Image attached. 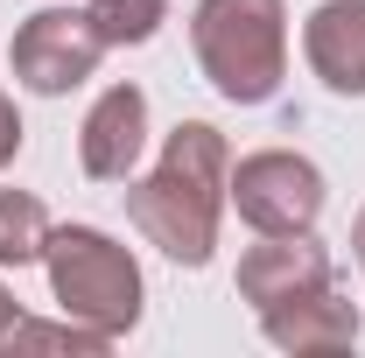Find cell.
Wrapping results in <instances>:
<instances>
[{"label":"cell","instance_id":"9c48e42d","mask_svg":"<svg viewBox=\"0 0 365 358\" xmlns=\"http://www.w3.org/2000/svg\"><path fill=\"white\" fill-rule=\"evenodd\" d=\"M260 330L281 352H344V344H359V302H344L337 288H317V295L260 310Z\"/></svg>","mask_w":365,"mask_h":358},{"label":"cell","instance_id":"52a82bcc","mask_svg":"<svg viewBox=\"0 0 365 358\" xmlns=\"http://www.w3.org/2000/svg\"><path fill=\"white\" fill-rule=\"evenodd\" d=\"M317 288H330V253H323L309 232H260V246L239 253V295L253 310L317 295Z\"/></svg>","mask_w":365,"mask_h":358},{"label":"cell","instance_id":"8fae6325","mask_svg":"<svg viewBox=\"0 0 365 358\" xmlns=\"http://www.w3.org/2000/svg\"><path fill=\"white\" fill-rule=\"evenodd\" d=\"M85 14L98 21L106 49H134L169 21V0H85Z\"/></svg>","mask_w":365,"mask_h":358},{"label":"cell","instance_id":"5b68a950","mask_svg":"<svg viewBox=\"0 0 365 358\" xmlns=\"http://www.w3.org/2000/svg\"><path fill=\"white\" fill-rule=\"evenodd\" d=\"M323 169L295 148H260V155H239L225 183V204H239V218L253 232H317L323 218Z\"/></svg>","mask_w":365,"mask_h":358},{"label":"cell","instance_id":"3957f363","mask_svg":"<svg viewBox=\"0 0 365 358\" xmlns=\"http://www.w3.org/2000/svg\"><path fill=\"white\" fill-rule=\"evenodd\" d=\"M43 267H49V295L63 302L71 323H91L98 337H127L140 323L148 281H140V260L113 232H98V225H49Z\"/></svg>","mask_w":365,"mask_h":358},{"label":"cell","instance_id":"7c38bea8","mask_svg":"<svg viewBox=\"0 0 365 358\" xmlns=\"http://www.w3.org/2000/svg\"><path fill=\"white\" fill-rule=\"evenodd\" d=\"M7 344H36V352H85V358H98L113 337H98L91 323H71V316H63V323H29V316H21Z\"/></svg>","mask_w":365,"mask_h":358},{"label":"cell","instance_id":"277c9868","mask_svg":"<svg viewBox=\"0 0 365 358\" xmlns=\"http://www.w3.org/2000/svg\"><path fill=\"white\" fill-rule=\"evenodd\" d=\"M98 56H106V36L85 7H36L7 43V71L36 98H63L98 71Z\"/></svg>","mask_w":365,"mask_h":358},{"label":"cell","instance_id":"9a60e30c","mask_svg":"<svg viewBox=\"0 0 365 358\" xmlns=\"http://www.w3.org/2000/svg\"><path fill=\"white\" fill-rule=\"evenodd\" d=\"M351 253H359V267H365V211L351 218Z\"/></svg>","mask_w":365,"mask_h":358},{"label":"cell","instance_id":"5bb4252c","mask_svg":"<svg viewBox=\"0 0 365 358\" xmlns=\"http://www.w3.org/2000/svg\"><path fill=\"white\" fill-rule=\"evenodd\" d=\"M14 323H21V302H14V288H7V281H0V344H7V337H14Z\"/></svg>","mask_w":365,"mask_h":358},{"label":"cell","instance_id":"ba28073f","mask_svg":"<svg viewBox=\"0 0 365 358\" xmlns=\"http://www.w3.org/2000/svg\"><path fill=\"white\" fill-rule=\"evenodd\" d=\"M302 56L337 98H365V0H323L302 21Z\"/></svg>","mask_w":365,"mask_h":358},{"label":"cell","instance_id":"30bf717a","mask_svg":"<svg viewBox=\"0 0 365 358\" xmlns=\"http://www.w3.org/2000/svg\"><path fill=\"white\" fill-rule=\"evenodd\" d=\"M49 246V211L36 190H0V267H29Z\"/></svg>","mask_w":365,"mask_h":358},{"label":"cell","instance_id":"6da1fadb","mask_svg":"<svg viewBox=\"0 0 365 358\" xmlns=\"http://www.w3.org/2000/svg\"><path fill=\"white\" fill-rule=\"evenodd\" d=\"M232 148L211 120H182L162 140V162L148 176H127V218L148 246H162L176 267H204L218 253V218H225Z\"/></svg>","mask_w":365,"mask_h":358},{"label":"cell","instance_id":"4fadbf2b","mask_svg":"<svg viewBox=\"0 0 365 358\" xmlns=\"http://www.w3.org/2000/svg\"><path fill=\"white\" fill-rule=\"evenodd\" d=\"M14 155H21V113H14V98L0 91V169H7Z\"/></svg>","mask_w":365,"mask_h":358},{"label":"cell","instance_id":"8992f818","mask_svg":"<svg viewBox=\"0 0 365 358\" xmlns=\"http://www.w3.org/2000/svg\"><path fill=\"white\" fill-rule=\"evenodd\" d=\"M140 155H148V91L106 85L91 98L85 127H78V162H85L91 183H127Z\"/></svg>","mask_w":365,"mask_h":358},{"label":"cell","instance_id":"7a4b0ae2","mask_svg":"<svg viewBox=\"0 0 365 358\" xmlns=\"http://www.w3.org/2000/svg\"><path fill=\"white\" fill-rule=\"evenodd\" d=\"M190 49L232 106H267L288 78V7L281 0H197Z\"/></svg>","mask_w":365,"mask_h":358}]
</instances>
